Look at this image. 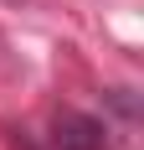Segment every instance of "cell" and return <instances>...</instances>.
Instances as JSON below:
<instances>
[{"label":"cell","instance_id":"cell-3","mask_svg":"<svg viewBox=\"0 0 144 150\" xmlns=\"http://www.w3.org/2000/svg\"><path fill=\"white\" fill-rule=\"evenodd\" d=\"M15 62H10V47H5V36H0V73H10Z\"/></svg>","mask_w":144,"mask_h":150},{"label":"cell","instance_id":"cell-1","mask_svg":"<svg viewBox=\"0 0 144 150\" xmlns=\"http://www.w3.org/2000/svg\"><path fill=\"white\" fill-rule=\"evenodd\" d=\"M52 150H108V124L82 109H62L52 119Z\"/></svg>","mask_w":144,"mask_h":150},{"label":"cell","instance_id":"cell-2","mask_svg":"<svg viewBox=\"0 0 144 150\" xmlns=\"http://www.w3.org/2000/svg\"><path fill=\"white\" fill-rule=\"evenodd\" d=\"M5 5H15V11H46L52 0H5Z\"/></svg>","mask_w":144,"mask_h":150}]
</instances>
